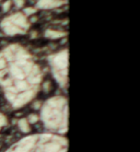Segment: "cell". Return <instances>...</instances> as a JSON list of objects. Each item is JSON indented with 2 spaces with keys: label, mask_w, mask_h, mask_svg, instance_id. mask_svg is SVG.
<instances>
[{
  "label": "cell",
  "mask_w": 140,
  "mask_h": 152,
  "mask_svg": "<svg viewBox=\"0 0 140 152\" xmlns=\"http://www.w3.org/2000/svg\"><path fill=\"white\" fill-rule=\"evenodd\" d=\"M42 77L37 62L20 44H11L0 52V88L13 107L23 106L36 96Z\"/></svg>",
  "instance_id": "6da1fadb"
},
{
  "label": "cell",
  "mask_w": 140,
  "mask_h": 152,
  "mask_svg": "<svg viewBox=\"0 0 140 152\" xmlns=\"http://www.w3.org/2000/svg\"><path fill=\"white\" fill-rule=\"evenodd\" d=\"M68 141L57 135H36L23 138L7 152H67Z\"/></svg>",
  "instance_id": "7a4b0ae2"
},
{
  "label": "cell",
  "mask_w": 140,
  "mask_h": 152,
  "mask_svg": "<svg viewBox=\"0 0 140 152\" xmlns=\"http://www.w3.org/2000/svg\"><path fill=\"white\" fill-rule=\"evenodd\" d=\"M67 100L62 96L46 101L42 107V119L45 127L58 134L67 132Z\"/></svg>",
  "instance_id": "3957f363"
},
{
  "label": "cell",
  "mask_w": 140,
  "mask_h": 152,
  "mask_svg": "<svg viewBox=\"0 0 140 152\" xmlns=\"http://www.w3.org/2000/svg\"><path fill=\"white\" fill-rule=\"evenodd\" d=\"M48 62L51 75L58 84L65 90L68 86V49H62L54 55L49 56Z\"/></svg>",
  "instance_id": "277c9868"
},
{
  "label": "cell",
  "mask_w": 140,
  "mask_h": 152,
  "mask_svg": "<svg viewBox=\"0 0 140 152\" xmlns=\"http://www.w3.org/2000/svg\"><path fill=\"white\" fill-rule=\"evenodd\" d=\"M0 26L7 35L24 34L30 28V21L23 12H15L4 18Z\"/></svg>",
  "instance_id": "5b68a950"
},
{
  "label": "cell",
  "mask_w": 140,
  "mask_h": 152,
  "mask_svg": "<svg viewBox=\"0 0 140 152\" xmlns=\"http://www.w3.org/2000/svg\"><path fill=\"white\" fill-rule=\"evenodd\" d=\"M66 2H67V0H37L36 7L38 9H43V10H51V9L62 7Z\"/></svg>",
  "instance_id": "8992f818"
},
{
  "label": "cell",
  "mask_w": 140,
  "mask_h": 152,
  "mask_svg": "<svg viewBox=\"0 0 140 152\" xmlns=\"http://www.w3.org/2000/svg\"><path fill=\"white\" fill-rule=\"evenodd\" d=\"M66 33L60 31H56V30H47L45 32V36L48 38H51V39H56V38H60L62 36H65Z\"/></svg>",
  "instance_id": "52a82bcc"
},
{
  "label": "cell",
  "mask_w": 140,
  "mask_h": 152,
  "mask_svg": "<svg viewBox=\"0 0 140 152\" xmlns=\"http://www.w3.org/2000/svg\"><path fill=\"white\" fill-rule=\"evenodd\" d=\"M36 12V9L35 8H32V7H27V8H24L23 10V14L24 15H26V17H30L32 14H34Z\"/></svg>",
  "instance_id": "ba28073f"
},
{
  "label": "cell",
  "mask_w": 140,
  "mask_h": 152,
  "mask_svg": "<svg viewBox=\"0 0 140 152\" xmlns=\"http://www.w3.org/2000/svg\"><path fill=\"white\" fill-rule=\"evenodd\" d=\"M11 1L13 2L15 8H18V9H22V8L24 7V4H25V1H24V0H11Z\"/></svg>",
  "instance_id": "9c48e42d"
},
{
  "label": "cell",
  "mask_w": 140,
  "mask_h": 152,
  "mask_svg": "<svg viewBox=\"0 0 140 152\" xmlns=\"http://www.w3.org/2000/svg\"><path fill=\"white\" fill-rule=\"evenodd\" d=\"M11 4H12V1H11V0L4 1V4H2V10H4V12H7V11L11 8Z\"/></svg>",
  "instance_id": "30bf717a"
},
{
  "label": "cell",
  "mask_w": 140,
  "mask_h": 152,
  "mask_svg": "<svg viewBox=\"0 0 140 152\" xmlns=\"http://www.w3.org/2000/svg\"><path fill=\"white\" fill-rule=\"evenodd\" d=\"M4 124H6V118L4 115L0 114V129L2 128V126H4Z\"/></svg>",
  "instance_id": "8fae6325"
}]
</instances>
